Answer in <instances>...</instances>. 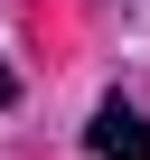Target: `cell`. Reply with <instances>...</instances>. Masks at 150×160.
<instances>
[{
  "label": "cell",
  "instance_id": "obj_1",
  "mask_svg": "<svg viewBox=\"0 0 150 160\" xmlns=\"http://www.w3.org/2000/svg\"><path fill=\"white\" fill-rule=\"evenodd\" d=\"M85 151H94V160H150V113H141L131 94H103L94 122H85Z\"/></svg>",
  "mask_w": 150,
  "mask_h": 160
},
{
  "label": "cell",
  "instance_id": "obj_2",
  "mask_svg": "<svg viewBox=\"0 0 150 160\" xmlns=\"http://www.w3.org/2000/svg\"><path fill=\"white\" fill-rule=\"evenodd\" d=\"M19 104V75H10V57H0V113H10Z\"/></svg>",
  "mask_w": 150,
  "mask_h": 160
}]
</instances>
